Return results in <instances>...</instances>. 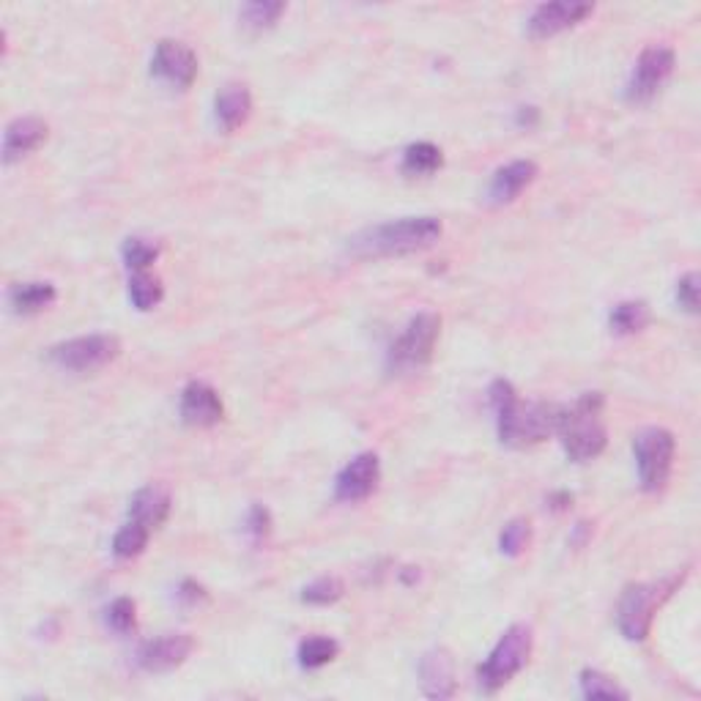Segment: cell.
<instances>
[{
  "label": "cell",
  "mask_w": 701,
  "mask_h": 701,
  "mask_svg": "<svg viewBox=\"0 0 701 701\" xmlns=\"http://www.w3.org/2000/svg\"><path fill=\"white\" fill-rule=\"evenodd\" d=\"M346 584L337 576H321L302 589V600L310 605H331L342 598Z\"/></svg>",
  "instance_id": "obj_29"
},
{
  "label": "cell",
  "mask_w": 701,
  "mask_h": 701,
  "mask_svg": "<svg viewBox=\"0 0 701 701\" xmlns=\"http://www.w3.org/2000/svg\"><path fill=\"white\" fill-rule=\"evenodd\" d=\"M176 598H178V603L187 605V609H195V605H200V603H205V600H209V592H205L203 584H198V581H192V578H187V581H181V587H178Z\"/></svg>",
  "instance_id": "obj_34"
},
{
  "label": "cell",
  "mask_w": 701,
  "mask_h": 701,
  "mask_svg": "<svg viewBox=\"0 0 701 701\" xmlns=\"http://www.w3.org/2000/svg\"><path fill=\"white\" fill-rule=\"evenodd\" d=\"M121 354V340L115 335H83L50 348V362L61 371L88 373L110 365Z\"/></svg>",
  "instance_id": "obj_8"
},
{
  "label": "cell",
  "mask_w": 701,
  "mask_h": 701,
  "mask_svg": "<svg viewBox=\"0 0 701 701\" xmlns=\"http://www.w3.org/2000/svg\"><path fill=\"white\" fill-rule=\"evenodd\" d=\"M171 508H173V499H171V490H167L165 485H146V488H140L135 497H132L129 521H135V524L154 531L165 524L167 515H171Z\"/></svg>",
  "instance_id": "obj_18"
},
{
  "label": "cell",
  "mask_w": 701,
  "mask_h": 701,
  "mask_svg": "<svg viewBox=\"0 0 701 701\" xmlns=\"http://www.w3.org/2000/svg\"><path fill=\"white\" fill-rule=\"evenodd\" d=\"M578 683H581V693L587 699H630V693L611 674L598 672V668H584Z\"/></svg>",
  "instance_id": "obj_25"
},
{
  "label": "cell",
  "mask_w": 701,
  "mask_h": 701,
  "mask_svg": "<svg viewBox=\"0 0 701 701\" xmlns=\"http://www.w3.org/2000/svg\"><path fill=\"white\" fill-rule=\"evenodd\" d=\"M685 573L679 576H668L663 581L652 584H630L622 592L619 605H616V625L619 634L627 641H644L652 630V619H655L658 609L683 587Z\"/></svg>",
  "instance_id": "obj_4"
},
{
  "label": "cell",
  "mask_w": 701,
  "mask_h": 701,
  "mask_svg": "<svg viewBox=\"0 0 701 701\" xmlns=\"http://www.w3.org/2000/svg\"><path fill=\"white\" fill-rule=\"evenodd\" d=\"M272 529V513H268L263 504H252L250 513H247V531H250L255 540H263Z\"/></svg>",
  "instance_id": "obj_33"
},
{
  "label": "cell",
  "mask_w": 701,
  "mask_h": 701,
  "mask_svg": "<svg viewBox=\"0 0 701 701\" xmlns=\"http://www.w3.org/2000/svg\"><path fill=\"white\" fill-rule=\"evenodd\" d=\"M283 12H286V3H279V0H255V3L241 7L239 20L245 28L263 30V28H272Z\"/></svg>",
  "instance_id": "obj_27"
},
{
  "label": "cell",
  "mask_w": 701,
  "mask_h": 701,
  "mask_svg": "<svg viewBox=\"0 0 701 701\" xmlns=\"http://www.w3.org/2000/svg\"><path fill=\"white\" fill-rule=\"evenodd\" d=\"M149 537H151V531L146 529V526L135 524V521H126V524L115 531L113 553L118 559L140 556V553L146 551V546H149Z\"/></svg>",
  "instance_id": "obj_26"
},
{
  "label": "cell",
  "mask_w": 701,
  "mask_h": 701,
  "mask_svg": "<svg viewBox=\"0 0 701 701\" xmlns=\"http://www.w3.org/2000/svg\"><path fill=\"white\" fill-rule=\"evenodd\" d=\"M165 297V288H162V279L151 272H132L129 277V299L140 313L146 310H154L157 304Z\"/></svg>",
  "instance_id": "obj_23"
},
{
  "label": "cell",
  "mask_w": 701,
  "mask_h": 701,
  "mask_svg": "<svg viewBox=\"0 0 701 701\" xmlns=\"http://www.w3.org/2000/svg\"><path fill=\"white\" fill-rule=\"evenodd\" d=\"M195 650L192 636L187 634H167L160 639H151L140 644L137 650V666L149 674H165L181 666Z\"/></svg>",
  "instance_id": "obj_12"
},
{
  "label": "cell",
  "mask_w": 701,
  "mask_h": 701,
  "mask_svg": "<svg viewBox=\"0 0 701 701\" xmlns=\"http://www.w3.org/2000/svg\"><path fill=\"white\" fill-rule=\"evenodd\" d=\"M108 625L115 634H129L137 625V605L132 598H115L108 609Z\"/></svg>",
  "instance_id": "obj_31"
},
{
  "label": "cell",
  "mask_w": 701,
  "mask_h": 701,
  "mask_svg": "<svg viewBox=\"0 0 701 701\" xmlns=\"http://www.w3.org/2000/svg\"><path fill=\"white\" fill-rule=\"evenodd\" d=\"M181 420L192 428H212L225 416L223 398L205 381H189L181 392Z\"/></svg>",
  "instance_id": "obj_14"
},
{
  "label": "cell",
  "mask_w": 701,
  "mask_h": 701,
  "mask_svg": "<svg viewBox=\"0 0 701 701\" xmlns=\"http://www.w3.org/2000/svg\"><path fill=\"white\" fill-rule=\"evenodd\" d=\"M55 299L58 291L52 283H17V286H12V291H9V302L23 315L41 313V310L50 308Z\"/></svg>",
  "instance_id": "obj_20"
},
{
  "label": "cell",
  "mask_w": 701,
  "mask_h": 701,
  "mask_svg": "<svg viewBox=\"0 0 701 701\" xmlns=\"http://www.w3.org/2000/svg\"><path fill=\"white\" fill-rule=\"evenodd\" d=\"M151 75L173 88H189L198 77V55L184 41L162 39L151 55Z\"/></svg>",
  "instance_id": "obj_10"
},
{
  "label": "cell",
  "mask_w": 701,
  "mask_h": 701,
  "mask_svg": "<svg viewBox=\"0 0 701 701\" xmlns=\"http://www.w3.org/2000/svg\"><path fill=\"white\" fill-rule=\"evenodd\" d=\"M537 118H540V113H537V108H521L518 110V124L521 126L537 124Z\"/></svg>",
  "instance_id": "obj_37"
},
{
  "label": "cell",
  "mask_w": 701,
  "mask_h": 701,
  "mask_svg": "<svg viewBox=\"0 0 701 701\" xmlns=\"http://www.w3.org/2000/svg\"><path fill=\"white\" fill-rule=\"evenodd\" d=\"M592 12V3H578V0L540 3V7L529 14V20H526V28H529V36H535V39H548V36H556L562 34V30L573 28V25L584 23Z\"/></svg>",
  "instance_id": "obj_11"
},
{
  "label": "cell",
  "mask_w": 701,
  "mask_h": 701,
  "mask_svg": "<svg viewBox=\"0 0 701 701\" xmlns=\"http://www.w3.org/2000/svg\"><path fill=\"white\" fill-rule=\"evenodd\" d=\"M589 531H592V526L587 524V521H581V524H576V531H573L571 537V546H584L589 537Z\"/></svg>",
  "instance_id": "obj_36"
},
{
  "label": "cell",
  "mask_w": 701,
  "mask_h": 701,
  "mask_svg": "<svg viewBox=\"0 0 701 701\" xmlns=\"http://www.w3.org/2000/svg\"><path fill=\"white\" fill-rule=\"evenodd\" d=\"M531 650H535V636H531L529 625L508 627L499 644L488 655V661L477 668L479 690L483 693H497L499 688H504L515 674L524 672Z\"/></svg>",
  "instance_id": "obj_5"
},
{
  "label": "cell",
  "mask_w": 701,
  "mask_h": 701,
  "mask_svg": "<svg viewBox=\"0 0 701 701\" xmlns=\"http://www.w3.org/2000/svg\"><path fill=\"white\" fill-rule=\"evenodd\" d=\"M531 540V524L526 518H513L502 529V537H499V548H502L504 556H521V553L529 548Z\"/></svg>",
  "instance_id": "obj_30"
},
{
  "label": "cell",
  "mask_w": 701,
  "mask_h": 701,
  "mask_svg": "<svg viewBox=\"0 0 701 701\" xmlns=\"http://www.w3.org/2000/svg\"><path fill=\"white\" fill-rule=\"evenodd\" d=\"M441 335V315L439 313H416L414 318L405 324L398 340L389 346L387 351V371L389 373H411L420 371L430 362L434 348Z\"/></svg>",
  "instance_id": "obj_6"
},
{
  "label": "cell",
  "mask_w": 701,
  "mask_h": 701,
  "mask_svg": "<svg viewBox=\"0 0 701 701\" xmlns=\"http://www.w3.org/2000/svg\"><path fill=\"white\" fill-rule=\"evenodd\" d=\"M47 140V124L36 115H23V118H14L12 124L3 132V162L12 165V162L23 160L25 154L39 149Z\"/></svg>",
  "instance_id": "obj_17"
},
{
  "label": "cell",
  "mask_w": 701,
  "mask_h": 701,
  "mask_svg": "<svg viewBox=\"0 0 701 701\" xmlns=\"http://www.w3.org/2000/svg\"><path fill=\"white\" fill-rule=\"evenodd\" d=\"M378 479H381V461L376 452H362L337 474L335 497L340 502H362L378 488Z\"/></svg>",
  "instance_id": "obj_13"
},
{
  "label": "cell",
  "mask_w": 701,
  "mask_h": 701,
  "mask_svg": "<svg viewBox=\"0 0 701 701\" xmlns=\"http://www.w3.org/2000/svg\"><path fill=\"white\" fill-rule=\"evenodd\" d=\"M677 304L685 313H699V274L688 272L677 279Z\"/></svg>",
  "instance_id": "obj_32"
},
{
  "label": "cell",
  "mask_w": 701,
  "mask_h": 701,
  "mask_svg": "<svg viewBox=\"0 0 701 701\" xmlns=\"http://www.w3.org/2000/svg\"><path fill=\"white\" fill-rule=\"evenodd\" d=\"M441 165H445V154H441L439 146L428 143V140L411 143L403 151V173H409V176H430Z\"/></svg>",
  "instance_id": "obj_22"
},
{
  "label": "cell",
  "mask_w": 701,
  "mask_h": 701,
  "mask_svg": "<svg viewBox=\"0 0 701 701\" xmlns=\"http://www.w3.org/2000/svg\"><path fill=\"white\" fill-rule=\"evenodd\" d=\"M340 655V644H337L335 639H329V636H310V639H304L302 644H299V666L302 668H321L326 666V663H331L335 658Z\"/></svg>",
  "instance_id": "obj_24"
},
{
  "label": "cell",
  "mask_w": 701,
  "mask_h": 701,
  "mask_svg": "<svg viewBox=\"0 0 701 701\" xmlns=\"http://www.w3.org/2000/svg\"><path fill=\"white\" fill-rule=\"evenodd\" d=\"M677 66V55L672 47L666 45H650L641 50V55L636 58V66L630 72V80L625 86V99L634 104L650 102L652 97H658L663 86L668 83V77L674 75Z\"/></svg>",
  "instance_id": "obj_9"
},
{
  "label": "cell",
  "mask_w": 701,
  "mask_h": 701,
  "mask_svg": "<svg viewBox=\"0 0 701 701\" xmlns=\"http://www.w3.org/2000/svg\"><path fill=\"white\" fill-rule=\"evenodd\" d=\"M490 405L497 411L499 439L508 447H531L553 436L562 423L565 405L531 400L524 403L508 378H497L488 389Z\"/></svg>",
  "instance_id": "obj_1"
},
{
  "label": "cell",
  "mask_w": 701,
  "mask_h": 701,
  "mask_svg": "<svg viewBox=\"0 0 701 701\" xmlns=\"http://www.w3.org/2000/svg\"><path fill=\"white\" fill-rule=\"evenodd\" d=\"M537 178V165L531 160H515L510 165L499 167L490 178L488 198L493 203H510V200L518 198L526 187Z\"/></svg>",
  "instance_id": "obj_19"
},
{
  "label": "cell",
  "mask_w": 701,
  "mask_h": 701,
  "mask_svg": "<svg viewBox=\"0 0 701 701\" xmlns=\"http://www.w3.org/2000/svg\"><path fill=\"white\" fill-rule=\"evenodd\" d=\"M650 304L641 299H630V302H619L609 315V326L616 335H636L650 324Z\"/></svg>",
  "instance_id": "obj_21"
},
{
  "label": "cell",
  "mask_w": 701,
  "mask_h": 701,
  "mask_svg": "<svg viewBox=\"0 0 701 701\" xmlns=\"http://www.w3.org/2000/svg\"><path fill=\"white\" fill-rule=\"evenodd\" d=\"M121 255H124V263L129 272H149L151 263L160 258V245H154V241L149 239H140V236H132V239L124 241Z\"/></svg>",
  "instance_id": "obj_28"
},
{
  "label": "cell",
  "mask_w": 701,
  "mask_h": 701,
  "mask_svg": "<svg viewBox=\"0 0 701 701\" xmlns=\"http://www.w3.org/2000/svg\"><path fill=\"white\" fill-rule=\"evenodd\" d=\"M441 223L436 217H400L373 225L354 239H348V252L356 258H392L425 250L439 241Z\"/></svg>",
  "instance_id": "obj_2"
},
{
  "label": "cell",
  "mask_w": 701,
  "mask_h": 701,
  "mask_svg": "<svg viewBox=\"0 0 701 701\" xmlns=\"http://www.w3.org/2000/svg\"><path fill=\"white\" fill-rule=\"evenodd\" d=\"M420 679H423V690L430 699H452L455 696V661H452L450 650L445 647H434L420 661Z\"/></svg>",
  "instance_id": "obj_15"
},
{
  "label": "cell",
  "mask_w": 701,
  "mask_h": 701,
  "mask_svg": "<svg viewBox=\"0 0 701 701\" xmlns=\"http://www.w3.org/2000/svg\"><path fill=\"white\" fill-rule=\"evenodd\" d=\"M603 411L605 398L600 392H584L576 403L565 405L556 436L571 461L587 463L603 455L605 445H609Z\"/></svg>",
  "instance_id": "obj_3"
},
{
  "label": "cell",
  "mask_w": 701,
  "mask_h": 701,
  "mask_svg": "<svg viewBox=\"0 0 701 701\" xmlns=\"http://www.w3.org/2000/svg\"><path fill=\"white\" fill-rule=\"evenodd\" d=\"M674 452H677V439L666 428H647L636 436L634 455L639 466L641 488L658 493L668 485L674 468Z\"/></svg>",
  "instance_id": "obj_7"
},
{
  "label": "cell",
  "mask_w": 701,
  "mask_h": 701,
  "mask_svg": "<svg viewBox=\"0 0 701 701\" xmlns=\"http://www.w3.org/2000/svg\"><path fill=\"white\" fill-rule=\"evenodd\" d=\"M252 113V93L245 83L230 80L214 97V118L223 132H236L247 124Z\"/></svg>",
  "instance_id": "obj_16"
},
{
  "label": "cell",
  "mask_w": 701,
  "mask_h": 701,
  "mask_svg": "<svg viewBox=\"0 0 701 701\" xmlns=\"http://www.w3.org/2000/svg\"><path fill=\"white\" fill-rule=\"evenodd\" d=\"M548 504H551L553 510H567L573 504V493H567V490H556V493L548 497Z\"/></svg>",
  "instance_id": "obj_35"
}]
</instances>
